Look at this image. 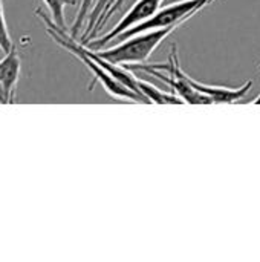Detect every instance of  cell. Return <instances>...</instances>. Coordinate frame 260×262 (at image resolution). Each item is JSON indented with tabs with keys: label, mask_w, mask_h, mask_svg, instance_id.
I'll return each instance as SVG.
<instances>
[{
	"label": "cell",
	"mask_w": 260,
	"mask_h": 262,
	"mask_svg": "<svg viewBox=\"0 0 260 262\" xmlns=\"http://www.w3.org/2000/svg\"><path fill=\"white\" fill-rule=\"evenodd\" d=\"M93 8V0H81V5H80V9H78V14L75 17V21L70 28V35L72 37H77L81 26L84 25L86 18L89 17L90 14V9Z\"/></svg>",
	"instance_id": "cell-8"
},
{
	"label": "cell",
	"mask_w": 260,
	"mask_h": 262,
	"mask_svg": "<svg viewBox=\"0 0 260 262\" xmlns=\"http://www.w3.org/2000/svg\"><path fill=\"white\" fill-rule=\"evenodd\" d=\"M138 88L141 91V94L152 103V104H182L184 101L173 92H164L161 89H158L156 86H153L149 81H144L141 78H138Z\"/></svg>",
	"instance_id": "cell-5"
},
{
	"label": "cell",
	"mask_w": 260,
	"mask_h": 262,
	"mask_svg": "<svg viewBox=\"0 0 260 262\" xmlns=\"http://www.w3.org/2000/svg\"><path fill=\"white\" fill-rule=\"evenodd\" d=\"M185 80L199 92H202L204 95L210 97L213 100V103H236L239 100H242L248 91L253 88V80H248L245 84H242L241 88H222V86H211V84H204L196 81L195 78H192L188 74H185Z\"/></svg>",
	"instance_id": "cell-4"
},
{
	"label": "cell",
	"mask_w": 260,
	"mask_h": 262,
	"mask_svg": "<svg viewBox=\"0 0 260 262\" xmlns=\"http://www.w3.org/2000/svg\"><path fill=\"white\" fill-rule=\"evenodd\" d=\"M35 14L41 18V21L44 23V29L46 32L54 38V41L57 45H60L61 48H64L66 51H69L74 57H77L93 75V78L97 81L101 83V86L107 91V94H110L112 97L121 98V100H129V101H138L143 104L150 103L143 94H138L135 91H132L130 88H127L124 83H121L120 80H116L112 74L107 72L106 68H103L87 51V46L84 43H78L75 40V37H72L70 34H67L66 29L60 28L49 15H46L41 9H37Z\"/></svg>",
	"instance_id": "cell-1"
},
{
	"label": "cell",
	"mask_w": 260,
	"mask_h": 262,
	"mask_svg": "<svg viewBox=\"0 0 260 262\" xmlns=\"http://www.w3.org/2000/svg\"><path fill=\"white\" fill-rule=\"evenodd\" d=\"M162 3H164V0H136L135 5L123 15V18L115 25V28L112 31H109L107 34H104L103 37H100L93 41H89L87 46L92 49H103L107 43L116 40L127 29L146 21L152 15H155L162 8Z\"/></svg>",
	"instance_id": "cell-2"
},
{
	"label": "cell",
	"mask_w": 260,
	"mask_h": 262,
	"mask_svg": "<svg viewBox=\"0 0 260 262\" xmlns=\"http://www.w3.org/2000/svg\"><path fill=\"white\" fill-rule=\"evenodd\" d=\"M20 68H21V60L17 46L12 45V48L0 60V86L8 95L9 104L14 103L15 100V89L20 77Z\"/></svg>",
	"instance_id": "cell-3"
},
{
	"label": "cell",
	"mask_w": 260,
	"mask_h": 262,
	"mask_svg": "<svg viewBox=\"0 0 260 262\" xmlns=\"http://www.w3.org/2000/svg\"><path fill=\"white\" fill-rule=\"evenodd\" d=\"M110 2L112 0H97L89 17H87V26H86V31L81 37V43H89L93 37V32L97 31V28L100 26L101 20L104 18L109 6H110Z\"/></svg>",
	"instance_id": "cell-6"
},
{
	"label": "cell",
	"mask_w": 260,
	"mask_h": 262,
	"mask_svg": "<svg viewBox=\"0 0 260 262\" xmlns=\"http://www.w3.org/2000/svg\"><path fill=\"white\" fill-rule=\"evenodd\" d=\"M124 2H126V0H115V2H113V5H112V6L109 8V11L106 12V15H104V18H103V21H101V23H100V26L97 28L95 34H97L98 31H101V28H103V26H104V25L109 21V18H110L113 14H115V12H116V11L121 8V6H123V3H124Z\"/></svg>",
	"instance_id": "cell-10"
},
{
	"label": "cell",
	"mask_w": 260,
	"mask_h": 262,
	"mask_svg": "<svg viewBox=\"0 0 260 262\" xmlns=\"http://www.w3.org/2000/svg\"><path fill=\"white\" fill-rule=\"evenodd\" d=\"M14 41L11 40L8 25L5 20V12H3V0H0V49L6 54L12 48Z\"/></svg>",
	"instance_id": "cell-9"
},
{
	"label": "cell",
	"mask_w": 260,
	"mask_h": 262,
	"mask_svg": "<svg viewBox=\"0 0 260 262\" xmlns=\"http://www.w3.org/2000/svg\"><path fill=\"white\" fill-rule=\"evenodd\" d=\"M113 2H115V0H112V2H110V6L113 5ZM110 6H109V8H110ZM107 11H109V9H107Z\"/></svg>",
	"instance_id": "cell-11"
},
{
	"label": "cell",
	"mask_w": 260,
	"mask_h": 262,
	"mask_svg": "<svg viewBox=\"0 0 260 262\" xmlns=\"http://www.w3.org/2000/svg\"><path fill=\"white\" fill-rule=\"evenodd\" d=\"M46 8L49 9L51 12V18L63 29H67L66 28V18H64V8L66 6H72V5H77L75 0H41Z\"/></svg>",
	"instance_id": "cell-7"
}]
</instances>
